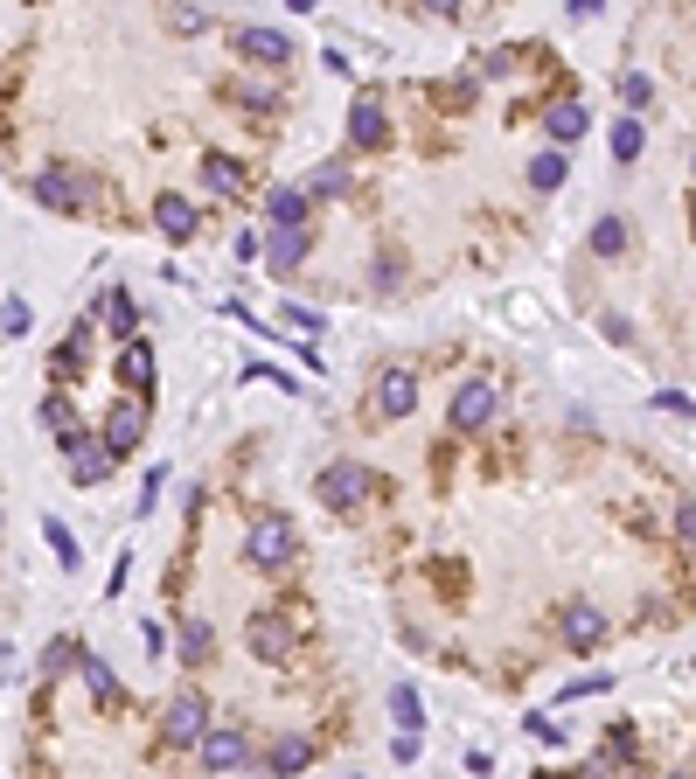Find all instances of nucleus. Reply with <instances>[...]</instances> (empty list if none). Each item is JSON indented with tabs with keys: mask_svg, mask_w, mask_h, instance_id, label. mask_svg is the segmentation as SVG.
Segmentation results:
<instances>
[{
	"mask_svg": "<svg viewBox=\"0 0 696 779\" xmlns=\"http://www.w3.org/2000/svg\"><path fill=\"white\" fill-rule=\"evenodd\" d=\"M300 557V536H293V523L279 508H265V515H251V529H244V564L251 570H286Z\"/></svg>",
	"mask_w": 696,
	"mask_h": 779,
	"instance_id": "1",
	"label": "nucleus"
},
{
	"mask_svg": "<svg viewBox=\"0 0 696 779\" xmlns=\"http://www.w3.org/2000/svg\"><path fill=\"white\" fill-rule=\"evenodd\" d=\"M376 474H370V466L363 459H334V466H321V474H314V495L327 502V508H342V515H355V508H370L376 502Z\"/></svg>",
	"mask_w": 696,
	"mask_h": 779,
	"instance_id": "2",
	"label": "nucleus"
},
{
	"mask_svg": "<svg viewBox=\"0 0 696 779\" xmlns=\"http://www.w3.org/2000/svg\"><path fill=\"white\" fill-rule=\"evenodd\" d=\"M147 425H153V404H147V397H112V411H105V453H112V459L140 453Z\"/></svg>",
	"mask_w": 696,
	"mask_h": 779,
	"instance_id": "3",
	"label": "nucleus"
},
{
	"mask_svg": "<svg viewBox=\"0 0 696 779\" xmlns=\"http://www.w3.org/2000/svg\"><path fill=\"white\" fill-rule=\"evenodd\" d=\"M63 453H70V480H77V487H98V480L119 466V459L105 453V432H84V425L63 432Z\"/></svg>",
	"mask_w": 696,
	"mask_h": 779,
	"instance_id": "4",
	"label": "nucleus"
},
{
	"mask_svg": "<svg viewBox=\"0 0 696 779\" xmlns=\"http://www.w3.org/2000/svg\"><path fill=\"white\" fill-rule=\"evenodd\" d=\"M161 731H168V745H202V738L216 731V724H210V696H202V689H182V696L168 704Z\"/></svg>",
	"mask_w": 696,
	"mask_h": 779,
	"instance_id": "5",
	"label": "nucleus"
},
{
	"mask_svg": "<svg viewBox=\"0 0 696 779\" xmlns=\"http://www.w3.org/2000/svg\"><path fill=\"white\" fill-rule=\"evenodd\" d=\"M230 49H238V57H251L258 70H286V63H293V36H286V29H258V21L230 29Z\"/></svg>",
	"mask_w": 696,
	"mask_h": 779,
	"instance_id": "6",
	"label": "nucleus"
},
{
	"mask_svg": "<svg viewBox=\"0 0 696 779\" xmlns=\"http://www.w3.org/2000/svg\"><path fill=\"white\" fill-rule=\"evenodd\" d=\"M606 634H613V619H606L599 606H592V599H572V606L557 613V640L572 647V655H592V647H599Z\"/></svg>",
	"mask_w": 696,
	"mask_h": 779,
	"instance_id": "7",
	"label": "nucleus"
},
{
	"mask_svg": "<svg viewBox=\"0 0 696 779\" xmlns=\"http://www.w3.org/2000/svg\"><path fill=\"white\" fill-rule=\"evenodd\" d=\"M495 411H502V389L474 376V383H460V389H453V411H446V425H453V432H481L487 418H495Z\"/></svg>",
	"mask_w": 696,
	"mask_h": 779,
	"instance_id": "8",
	"label": "nucleus"
},
{
	"mask_svg": "<svg viewBox=\"0 0 696 779\" xmlns=\"http://www.w3.org/2000/svg\"><path fill=\"white\" fill-rule=\"evenodd\" d=\"M418 411V376L404 370V362H391V370L376 376V418H411Z\"/></svg>",
	"mask_w": 696,
	"mask_h": 779,
	"instance_id": "9",
	"label": "nucleus"
},
{
	"mask_svg": "<svg viewBox=\"0 0 696 779\" xmlns=\"http://www.w3.org/2000/svg\"><path fill=\"white\" fill-rule=\"evenodd\" d=\"M195 751H202V772H238V766L251 759V738L238 731V724H216V731L202 738Z\"/></svg>",
	"mask_w": 696,
	"mask_h": 779,
	"instance_id": "10",
	"label": "nucleus"
},
{
	"mask_svg": "<svg viewBox=\"0 0 696 779\" xmlns=\"http://www.w3.org/2000/svg\"><path fill=\"white\" fill-rule=\"evenodd\" d=\"M84 174H77V168H42L36 174V202H42V210H84Z\"/></svg>",
	"mask_w": 696,
	"mask_h": 779,
	"instance_id": "11",
	"label": "nucleus"
},
{
	"mask_svg": "<svg viewBox=\"0 0 696 779\" xmlns=\"http://www.w3.org/2000/svg\"><path fill=\"white\" fill-rule=\"evenodd\" d=\"M244 640H251V655H258V661H286V655H293V627H286L279 613H251Z\"/></svg>",
	"mask_w": 696,
	"mask_h": 779,
	"instance_id": "12",
	"label": "nucleus"
},
{
	"mask_svg": "<svg viewBox=\"0 0 696 779\" xmlns=\"http://www.w3.org/2000/svg\"><path fill=\"white\" fill-rule=\"evenodd\" d=\"M349 140H355V146H383V140H391V119H383V91H376V84L355 98V112H349Z\"/></svg>",
	"mask_w": 696,
	"mask_h": 779,
	"instance_id": "13",
	"label": "nucleus"
},
{
	"mask_svg": "<svg viewBox=\"0 0 696 779\" xmlns=\"http://www.w3.org/2000/svg\"><path fill=\"white\" fill-rule=\"evenodd\" d=\"M153 223H161V237H168V244H189V237H195V230H202V216H195V202H189V195H174V189H168L161 202H153Z\"/></svg>",
	"mask_w": 696,
	"mask_h": 779,
	"instance_id": "14",
	"label": "nucleus"
},
{
	"mask_svg": "<svg viewBox=\"0 0 696 779\" xmlns=\"http://www.w3.org/2000/svg\"><path fill=\"white\" fill-rule=\"evenodd\" d=\"M391 710H397V759H418V724H425V710H418V689H411V682H397L391 689Z\"/></svg>",
	"mask_w": 696,
	"mask_h": 779,
	"instance_id": "15",
	"label": "nucleus"
},
{
	"mask_svg": "<svg viewBox=\"0 0 696 779\" xmlns=\"http://www.w3.org/2000/svg\"><path fill=\"white\" fill-rule=\"evenodd\" d=\"M265 766H272V779H293V772H306V766H314V738H306V731H286V738H279V745L265 751Z\"/></svg>",
	"mask_w": 696,
	"mask_h": 779,
	"instance_id": "16",
	"label": "nucleus"
},
{
	"mask_svg": "<svg viewBox=\"0 0 696 779\" xmlns=\"http://www.w3.org/2000/svg\"><path fill=\"white\" fill-rule=\"evenodd\" d=\"M119 383H125V397H147L153 389V342H125L119 348Z\"/></svg>",
	"mask_w": 696,
	"mask_h": 779,
	"instance_id": "17",
	"label": "nucleus"
},
{
	"mask_svg": "<svg viewBox=\"0 0 696 779\" xmlns=\"http://www.w3.org/2000/svg\"><path fill=\"white\" fill-rule=\"evenodd\" d=\"M306 251H314V230H272V237H265V265L272 272H293Z\"/></svg>",
	"mask_w": 696,
	"mask_h": 779,
	"instance_id": "18",
	"label": "nucleus"
},
{
	"mask_svg": "<svg viewBox=\"0 0 696 779\" xmlns=\"http://www.w3.org/2000/svg\"><path fill=\"white\" fill-rule=\"evenodd\" d=\"M585 125H592V119H585V105H578V98H557V105L544 112V133L557 140V153H564V146H572V140L585 133Z\"/></svg>",
	"mask_w": 696,
	"mask_h": 779,
	"instance_id": "19",
	"label": "nucleus"
},
{
	"mask_svg": "<svg viewBox=\"0 0 696 779\" xmlns=\"http://www.w3.org/2000/svg\"><path fill=\"white\" fill-rule=\"evenodd\" d=\"M265 210H272V230H306V210H314V195H306V189H272Z\"/></svg>",
	"mask_w": 696,
	"mask_h": 779,
	"instance_id": "20",
	"label": "nucleus"
},
{
	"mask_svg": "<svg viewBox=\"0 0 696 779\" xmlns=\"http://www.w3.org/2000/svg\"><path fill=\"white\" fill-rule=\"evenodd\" d=\"M91 342H98V327H91V321H77V327H70V342H63V355H57V376H63V383H70V376H84Z\"/></svg>",
	"mask_w": 696,
	"mask_h": 779,
	"instance_id": "21",
	"label": "nucleus"
},
{
	"mask_svg": "<svg viewBox=\"0 0 696 779\" xmlns=\"http://www.w3.org/2000/svg\"><path fill=\"white\" fill-rule=\"evenodd\" d=\"M634 724H606V745H599V766L592 772H613V766H634Z\"/></svg>",
	"mask_w": 696,
	"mask_h": 779,
	"instance_id": "22",
	"label": "nucleus"
},
{
	"mask_svg": "<svg viewBox=\"0 0 696 779\" xmlns=\"http://www.w3.org/2000/svg\"><path fill=\"white\" fill-rule=\"evenodd\" d=\"M77 675H84V689L98 696V704H112V696H119V675H112L105 661H98L91 647H77Z\"/></svg>",
	"mask_w": 696,
	"mask_h": 779,
	"instance_id": "23",
	"label": "nucleus"
},
{
	"mask_svg": "<svg viewBox=\"0 0 696 779\" xmlns=\"http://www.w3.org/2000/svg\"><path fill=\"white\" fill-rule=\"evenodd\" d=\"M223 98H230V105H244L251 119H272V112H279V98H272L265 84H244V77H230V84H223Z\"/></svg>",
	"mask_w": 696,
	"mask_h": 779,
	"instance_id": "24",
	"label": "nucleus"
},
{
	"mask_svg": "<svg viewBox=\"0 0 696 779\" xmlns=\"http://www.w3.org/2000/svg\"><path fill=\"white\" fill-rule=\"evenodd\" d=\"M105 327H112V342L125 348V342H140L133 334V293H125V285H112L105 293Z\"/></svg>",
	"mask_w": 696,
	"mask_h": 779,
	"instance_id": "25",
	"label": "nucleus"
},
{
	"mask_svg": "<svg viewBox=\"0 0 696 779\" xmlns=\"http://www.w3.org/2000/svg\"><path fill=\"white\" fill-rule=\"evenodd\" d=\"M202 181H210L216 195H244V161H230V153H210V161H202Z\"/></svg>",
	"mask_w": 696,
	"mask_h": 779,
	"instance_id": "26",
	"label": "nucleus"
},
{
	"mask_svg": "<svg viewBox=\"0 0 696 779\" xmlns=\"http://www.w3.org/2000/svg\"><path fill=\"white\" fill-rule=\"evenodd\" d=\"M564 174H572V161H564V153L551 146V153H536V161H529V189L551 195V189H564Z\"/></svg>",
	"mask_w": 696,
	"mask_h": 779,
	"instance_id": "27",
	"label": "nucleus"
},
{
	"mask_svg": "<svg viewBox=\"0 0 696 779\" xmlns=\"http://www.w3.org/2000/svg\"><path fill=\"white\" fill-rule=\"evenodd\" d=\"M216 655V634H210V619H182V661L189 668H202Z\"/></svg>",
	"mask_w": 696,
	"mask_h": 779,
	"instance_id": "28",
	"label": "nucleus"
},
{
	"mask_svg": "<svg viewBox=\"0 0 696 779\" xmlns=\"http://www.w3.org/2000/svg\"><path fill=\"white\" fill-rule=\"evenodd\" d=\"M592 251H599V257H621V251H627V216H599V223H592Z\"/></svg>",
	"mask_w": 696,
	"mask_h": 779,
	"instance_id": "29",
	"label": "nucleus"
},
{
	"mask_svg": "<svg viewBox=\"0 0 696 779\" xmlns=\"http://www.w3.org/2000/svg\"><path fill=\"white\" fill-rule=\"evenodd\" d=\"M342 189H349V161H321L314 174H306V195H314V202L321 195H342Z\"/></svg>",
	"mask_w": 696,
	"mask_h": 779,
	"instance_id": "30",
	"label": "nucleus"
},
{
	"mask_svg": "<svg viewBox=\"0 0 696 779\" xmlns=\"http://www.w3.org/2000/svg\"><path fill=\"white\" fill-rule=\"evenodd\" d=\"M640 146H648L640 119H613V161H640Z\"/></svg>",
	"mask_w": 696,
	"mask_h": 779,
	"instance_id": "31",
	"label": "nucleus"
},
{
	"mask_svg": "<svg viewBox=\"0 0 696 779\" xmlns=\"http://www.w3.org/2000/svg\"><path fill=\"white\" fill-rule=\"evenodd\" d=\"M42 536H49V550H57V564H63V570H77V536L57 523V515H42Z\"/></svg>",
	"mask_w": 696,
	"mask_h": 779,
	"instance_id": "32",
	"label": "nucleus"
},
{
	"mask_svg": "<svg viewBox=\"0 0 696 779\" xmlns=\"http://www.w3.org/2000/svg\"><path fill=\"white\" fill-rule=\"evenodd\" d=\"M599 689H613V675H578V682L557 689V704H578V696H599Z\"/></svg>",
	"mask_w": 696,
	"mask_h": 779,
	"instance_id": "33",
	"label": "nucleus"
},
{
	"mask_svg": "<svg viewBox=\"0 0 696 779\" xmlns=\"http://www.w3.org/2000/svg\"><path fill=\"white\" fill-rule=\"evenodd\" d=\"M42 425H49V432H77V411H70V397H49V404H42Z\"/></svg>",
	"mask_w": 696,
	"mask_h": 779,
	"instance_id": "34",
	"label": "nucleus"
},
{
	"mask_svg": "<svg viewBox=\"0 0 696 779\" xmlns=\"http://www.w3.org/2000/svg\"><path fill=\"white\" fill-rule=\"evenodd\" d=\"M523 731H529L536 745H564V731L551 724V710H529V717H523Z\"/></svg>",
	"mask_w": 696,
	"mask_h": 779,
	"instance_id": "35",
	"label": "nucleus"
},
{
	"mask_svg": "<svg viewBox=\"0 0 696 779\" xmlns=\"http://www.w3.org/2000/svg\"><path fill=\"white\" fill-rule=\"evenodd\" d=\"M63 668H77V647H70V640L42 647V675H63Z\"/></svg>",
	"mask_w": 696,
	"mask_h": 779,
	"instance_id": "36",
	"label": "nucleus"
},
{
	"mask_svg": "<svg viewBox=\"0 0 696 779\" xmlns=\"http://www.w3.org/2000/svg\"><path fill=\"white\" fill-rule=\"evenodd\" d=\"M404 285V257H376V293H397Z\"/></svg>",
	"mask_w": 696,
	"mask_h": 779,
	"instance_id": "37",
	"label": "nucleus"
},
{
	"mask_svg": "<svg viewBox=\"0 0 696 779\" xmlns=\"http://www.w3.org/2000/svg\"><path fill=\"white\" fill-rule=\"evenodd\" d=\"M621 98H627V105H648V98H655V84H648L640 70H627V77H621Z\"/></svg>",
	"mask_w": 696,
	"mask_h": 779,
	"instance_id": "38",
	"label": "nucleus"
},
{
	"mask_svg": "<svg viewBox=\"0 0 696 779\" xmlns=\"http://www.w3.org/2000/svg\"><path fill=\"white\" fill-rule=\"evenodd\" d=\"M0 327H8V334H29V300H8V306H0Z\"/></svg>",
	"mask_w": 696,
	"mask_h": 779,
	"instance_id": "39",
	"label": "nucleus"
},
{
	"mask_svg": "<svg viewBox=\"0 0 696 779\" xmlns=\"http://www.w3.org/2000/svg\"><path fill=\"white\" fill-rule=\"evenodd\" d=\"M279 321H293L300 334H321V314H314V306H279Z\"/></svg>",
	"mask_w": 696,
	"mask_h": 779,
	"instance_id": "40",
	"label": "nucleus"
},
{
	"mask_svg": "<svg viewBox=\"0 0 696 779\" xmlns=\"http://www.w3.org/2000/svg\"><path fill=\"white\" fill-rule=\"evenodd\" d=\"M515 63V49H487V57H481V77H502Z\"/></svg>",
	"mask_w": 696,
	"mask_h": 779,
	"instance_id": "41",
	"label": "nucleus"
},
{
	"mask_svg": "<svg viewBox=\"0 0 696 779\" xmlns=\"http://www.w3.org/2000/svg\"><path fill=\"white\" fill-rule=\"evenodd\" d=\"M676 536H683V543H696V502H683V508H676Z\"/></svg>",
	"mask_w": 696,
	"mask_h": 779,
	"instance_id": "42",
	"label": "nucleus"
},
{
	"mask_svg": "<svg viewBox=\"0 0 696 779\" xmlns=\"http://www.w3.org/2000/svg\"><path fill=\"white\" fill-rule=\"evenodd\" d=\"M689 223H696V195H689Z\"/></svg>",
	"mask_w": 696,
	"mask_h": 779,
	"instance_id": "43",
	"label": "nucleus"
},
{
	"mask_svg": "<svg viewBox=\"0 0 696 779\" xmlns=\"http://www.w3.org/2000/svg\"><path fill=\"white\" fill-rule=\"evenodd\" d=\"M689 174H696V153H689Z\"/></svg>",
	"mask_w": 696,
	"mask_h": 779,
	"instance_id": "44",
	"label": "nucleus"
}]
</instances>
